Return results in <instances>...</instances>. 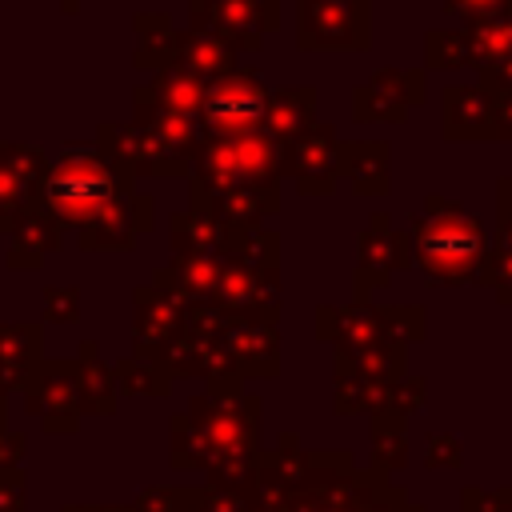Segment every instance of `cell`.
<instances>
[]
</instances>
